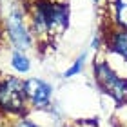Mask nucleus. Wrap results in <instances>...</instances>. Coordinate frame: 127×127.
Instances as JSON below:
<instances>
[{"label":"nucleus","instance_id":"f257e3e1","mask_svg":"<svg viewBox=\"0 0 127 127\" xmlns=\"http://www.w3.org/2000/svg\"><path fill=\"white\" fill-rule=\"evenodd\" d=\"M5 34L15 51H27L33 47L34 36L31 33V26L26 20V13L18 4H13L7 18H5Z\"/></svg>","mask_w":127,"mask_h":127},{"label":"nucleus","instance_id":"f03ea898","mask_svg":"<svg viewBox=\"0 0 127 127\" xmlns=\"http://www.w3.org/2000/svg\"><path fill=\"white\" fill-rule=\"evenodd\" d=\"M93 73L96 84L103 93H107L116 103L127 102V78L120 76L107 60H96L93 65Z\"/></svg>","mask_w":127,"mask_h":127},{"label":"nucleus","instance_id":"7ed1b4c3","mask_svg":"<svg viewBox=\"0 0 127 127\" xmlns=\"http://www.w3.org/2000/svg\"><path fill=\"white\" fill-rule=\"evenodd\" d=\"M0 109L11 114H24L27 98L24 93V80L18 76H4L0 80Z\"/></svg>","mask_w":127,"mask_h":127},{"label":"nucleus","instance_id":"20e7f679","mask_svg":"<svg viewBox=\"0 0 127 127\" xmlns=\"http://www.w3.org/2000/svg\"><path fill=\"white\" fill-rule=\"evenodd\" d=\"M40 5V9L44 11L45 20H47V29L49 36L55 38L62 34L67 27L69 22V7L64 2H49V0H38L36 2Z\"/></svg>","mask_w":127,"mask_h":127},{"label":"nucleus","instance_id":"39448f33","mask_svg":"<svg viewBox=\"0 0 127 127\" xmlns=\"http://www.w3.org/2000/svg\"><path fill=\"white\" fill-rule=\"evenodd\" d=\"M24 93L27 98V103L33 109H45L51 105L53 85L40 78H26L24 80Z\"/></svg>","mask_w":127,"mask_h":127},{"label":"nucleus","instance_id":"423d86ee","mask_svg":"<svg viewBox=\"0 0 127 127\" xmlns=\"http://www.w3.org/2000/svg\"><path fill=\"white\" fill-rule=\"evenodd\" d=\"M105 44L113 55H116L118 58L127 62V29L113 27V31H109L105 38Z\"/></svg>","mask_w":127,"mask_h":127},{"label":"nucleus","instance_id":"0eeeda50","mask_svg":"<svg viewBox=\"0 0 127 127\" xmlns=\"http://www.w3.org/2000/svg\"><path fill=\"white\" fill-rule=\"evenodd\" d=\"M11 67H13L16 73L26 74V73H29V69H31V60L27 58L22 51H13V55H11Z\"/></svg>","mask_w":127,"mask_h":127},{"label":"nucleus","instance_id":"6e6552de","mask_svg":"<svg viewBox=\"0 0 127 127\" xmlns=\"http://www.w3.org/2000/svg\"><path fill=\"white\" fill-rule=\"evenodd\" d=\"M109 7L113 9V13H111L113 26L120 27V29H127V5H124V7H113L109 4Z\"/></svg>","mask_w":127,"mask_h":127},{"label":"nucleus","instance_id":"1a4fd4ad","mask_svg":"<svg viewBox=\"0 0 127 127\" xmlns=\"http://www.w3.org/2000/svg\"><path fill=\"white\" fill-rule=\"evenodd\" d=\"M85 58H87V51H84V53L71 64V67L64 73V78H73V76H76V74L82 73L84 71V65H85Z\"/></svg>","mask_w":127,"mask_h":127},{"label":"nucleus","instance_id":"9d476101","mask_svg":"<svg viewBox=\"0 0 127 127\" xmlns=\"http://www.w3.org/2000/svg\"><path fill=\"white\" fill-rule=\"evenodd\" d=\"M114 118H116V122H118L116 127H127V102L125 103H118Z\"/></svg>","mask_w":127,"mask_h":127},{"label":"nucleus","instance_id":"9b49d317","mask_svg":"<svg viewBox=\"0 0 127 127\" xmlns=\"http://www.w3.org/2000/svg\"><path fill=\"white\" fill-rule=\"evenodd\" d=\"M11 127H40L38 124H34V122H31V120H27V118H16L15 122H13V125Z\"/></svg>","mask_w":127,"mask_h":127},{"label":"nucleus","instance_id":"f8f14e48","mask_svg":"<svg viewBox=\"0 0 127 127\" xmlns=\"http://www.w3.org/2000/svg\"><path fill=\"white\" fill-rule=\"evenodd\" d=\"M69 127H98V124L95 120H78V122L71 124Z\"/></svg>","mask_w":127,"mask_h":127},{"label":"nucleus","instance_id":"ddd939ff","mask_svg":"<svg viewBox=\"0 0 127 127\" xmlns=\"http://www.w3.org/2000/svg\"><path fill=\"white\" fill-rule=\"evenodd\" d=\"M103 42H105V40L102 38V34H95L93 42H91V47H93V49H100L102 45H103Z\"/></svg>","mask_w":127,"mask_h":127},{"label":"nucleus","instance_id":"4468645a","mask_svg":"<svg viewBox=\"0 0 127 127\" xmlns=\"http://www.w3.org/2000/svg\"><path fill=\"white\" fill-rule=\"evenodd\" d=\"M93 4L96 5V7H100V5H109V0H93Z\"/></svg>","mask_w":127,"mask_h":127}]
</instances>
